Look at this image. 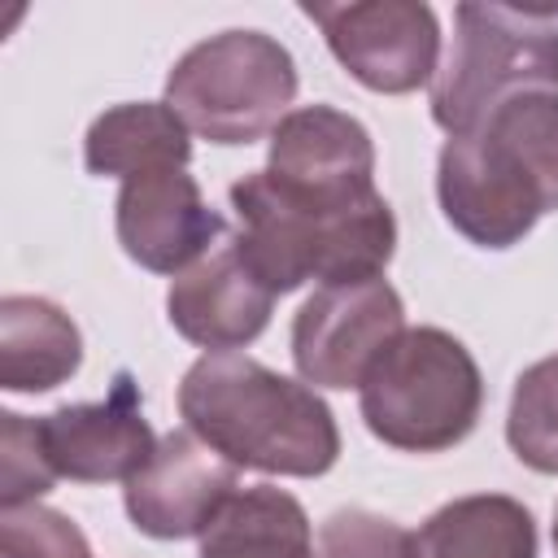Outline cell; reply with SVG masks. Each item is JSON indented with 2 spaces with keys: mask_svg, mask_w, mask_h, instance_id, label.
Listing matches in <instances>:
<instances>
[{
  "mask_svg": "<svg viewBox=\"0 0 558 558\" xmlns=\"http://www.w3.org/2000/svg\"><path fill=\"white\" fill-rule=\"evenodd\" d=\"M179 414L231 466L262 475L314 480L340 458L331 405L305 379H288L248 353L196 357L179 384Z\"/></svg>",
  "mask_w": 558,
  "mask_h": 558,
  "instance_id": "6da1fadb",
  "label": "cell"
},
{
  "mask_svg": "<svg viewBox=\"0 0 558 558\" xmlns=\"http://www.w3.org/2000/svg\"><path fill=\"white\" fill-rule=\"evenodd\" d=\"M362 423L401 453L462 445L484 410V379L471 349L445 327H405L357 384Z\"/></svg>",
  "mask_w": 558,
  "mask_h": 558,
  "instance_id": "277c9868",
  "label": "cell"
},
{
  "mask_svg": "<svg viewBox=\"0 0 558 558\" xmlns=\"http://www.w3.org/2000/svg\"><path fill=\"white\" fill-rule=\"evenodd\" d=\"M410 558H536V519L506 493H471L410 532Z\"/></svg>",
  "mask_w": 558,
  "mask_h": 558,
  "instance_id": "9a60e30c",
  "label": "cell"
},
{
  "mask_svg": "<svg viewBox=\"0 0 558 558\" xmlns=\"http://www.w3.org/2000/svg\"><path fill=\"white\" fill-rule=\"evenodd\" d=\"M270 310L275 292L248 270L235 244L205 253L196 266L174 275L166 292L170 327L209 353H235L253 344L266 331Z\"/></svg>",
  "mask_w": 558,
  "mask_h": 558,
  "instance_id": "4fadbf2b",
  "label": "cell"
},
{
  "mask_svg": "<svg viewBox=\"0 0 558 558\" xmlns=\"http://www.w3.org/2000/svg\"><path fill=\"white\" fill-rule=\"evenodd\" d=\"M318 558H410V532L371 510H336L318 532Z\"/></svg>",
  "mask_w": 558,
  "mask_h": 558,
  "instance_id": "44dd1931",
  "label": "cell"
},
{
  "mask_svg": "<svg viewBox=\"0 0 558 558\" xmlns=\"http://www.w3.org/2000/svg\"><path fill=\"white\" fill-rule=\"evenodd\" d=\"M57 484V471L44 458L35 418L4 410L0 414V510L31 506Z\"/></svg>",
  "mask_w": 558,
  "mask_h": 558,
  "instance_id": "ffe728a7",
  "label": "cell"
},
{
  "mask_svg": "<svg viewBox=\"0 0 558 558\" xmlns=\"http://www.w3.org/2000/svg\"><path fill=\"white\" fill-rule=\"evenodd\" d=\"M192 131L166 100H131L105 109L83 135V166L96 179H131L157 166H187Z\"/></svg>",
  "mask_w": 558,
  "mask_h": 558,
  "instance_id": "2e32d148",
  "label": "cell"
},
{
  "mask_svg": "<svg viewBox=\"0 0 558 558\" xmlns=\"http://www.w3.org/2000/svg\"><path fill=\"white\" fill-rule=\"evenodd\" d=\"M266 179L310 209H349L375 192V140L336 105H301L270 131Z\"/></svg>",
  "mask_w": 558,
  "mask_h": 558,
  "instance_id": "9c48e42d",
  "label": "cell"
},
{
  "mask_svg": "<svg viewBox=\"0 0 558 558\" xmlns=\"http://www.w3.org/2000/svg\"><path fill=\"white\" fill-rule=\"evenodd\" d=\"M122 253L153 275H183L222 235V214L205 201L187 166H157L122 179L113 201Z\"/></svg>",
  "mask_w": 558,
  "mask_h": 558,
  "instance_id": "8fae6325",
  "label": "cell"
},
{
  "mask_svg": "<svg viewBox=\"0 0 558 558\" xmlns=\"http://www.w3.org/2000/svg\"><path fill=\"white\" fill-rule=\"evenodd\" d=\"M436 201L480 248H510L558 214V92L514 96L466 135H449L436 157Z\"/></svg>",
  "mask_w": 558,
  "mask_h": 558,
  "instance_id": "7a4b0ae2",
  "label": "cell"
},
{
  "mask_svg": "<svg viewBox=\"0 0 558 558\" xmlns=\"http://www.w3.org/2000/svg\"><path fill=\"white\" fill-rule=\"evenodd\" d=\"M35 432L57 480H74V484H113V480L126 484L157 449L131 371L113 375L105 401H74L52 414H39Z\"/></svg>",
  "mask_w": 558,
  "mask_h": 558,
  "instance_id": "7c38bea8",
  "label": "cell"
},
{
  "mask_svg": "<svg viewBox=\"0 0 558 558\" xmlns=\"http://www.w3.org/2000/svg\"><path fill=\"white\" fill-rule=\"evenodd\" d=\"M323 31L331 57L366 92L405 96L440 70V22L423 0H349V4H301Z\"/></svg>",
  "mask_w": 558,
  "mask_h": 558,
  "instance_id": "52a82bcc",
  "label": "cell"
},
{
  "mask_svg": "<svg viewBox=\"0 0 558 558\" xmlns=\"http://www.w3.org/2000/svg\"><path fill=\"white\" fill-rule=\"evenodd\" d=\"M296 61L266 31H222L192 44L166 74V105L209 144L270 135L296 100Z\"/></svg>",
  "mask_w": 558,
  "mask_h": 558,
  "instance_id": "8992f818",
  "label": "cell"
},
{
  "mask_svg": "<svg viewBox=\"0 0 558 558\" xmlns=\"http://www.w3.org/2000/svg\"><path fill=\"white\" fill-rule=\"evenodd\" d=\"M83 366L78 323L48 296L0 301V388L52 392Z\"/></svg>",
  "mask_w": 558,
  "mask_h": 558,
  "instance_id": "5bb4252c",
  "label": "cell"
},
{
  "mask_svg": "<svg viewBox=\"0 0 558 558\" xmlns=\"http://www.w3.org/2000/svg\"><path fill=\"white\" fill-rule=\"evenodd\" d=\"M201 558H318L305 506L275 484L240 488L201 536Z\"/></svg>",
  "mask_w": 558,
  "mask_h": 558,
  "instance_id": "e0dca14e",
  "label": "cell"
},
{
  "mask_svg": "<svg viewBox=\"0 0 558 558\" xmlns=\"http://www.w3.org/2000/svg\"><path fill=\"white\" fill-rule=\"evenodd\" d=\"M235 209V253L275 292H296L301 283H357L379 279L397 253V218L384 196L349 209H310L275 192L266 170L231 183Z\"/></svg>",
  "mask_w": 558,
  "mask_h": 558,
  "instance_id": "3957f363",
  "label": "cell"
},
{
  "mask_svg": "<svg viewBox=\"0 0 558 558\" xmlns=\"http://www.w3.org/2000/svg\"><path fill=\"white\" fill-rule=\"evenodd\" d=\"M401 331L405 305L384 275L357 283H323L292 318L296 375L314 388H357Z\"/></svg>",
  "mask_w": 558,
  "mask_h": 558,
  "instance_id": "ba28073f",
  "label": "cell"
},
{
  "mask_svg": "<svg viewBox=\"0 0 558 558\" xmlns=\"http://www.w3.org/2000/svg\"><path fill=\"white\" fill-rule=\"evenodd\" d=\"M554 554H558V510H554Z\"/></svg>",
  "mask_w": 558,
  "mask_h": 558,
  "instance_id": "7402d4cb",
  "label": "cell"
},
{
  "mask_svg": "<svg viewBox=\"0 0 558 558\" xmlns=\"http://www.w3.org/2000/svg\"><path fill=\"white\" fill-rule=\"evenodd\" d=\"M527 92H558V13L458 4L449 52L432 78V122L445 135H466Z\"/></svg>",
  "mask_w": 558,
  "mask_h": 558,
  "instance_id": "5b68a950",
  "label": "cell"
},
{
  "mask_svg": "<svg viewBox=\"0 0 558 558\" xmlns=\"http://www.w3.org/2000/svg\"><path fill=\"white\" fill-rule=\"evenodd\" d=\"M506 445L523 466L558 475V357H541L514 379Z\"/></svg>",
  "mask_w": 558,
  "mask_h": 558,
  "instance_id": "ac0fdd59",
  "label": "cell"
},
{
  "mask_svg": "<svg viewBox=\"0 0 558 558\" xmlns=\"http://www.w3.org/2000/svg\"><path fill=\"white\" fill-rule=\"evenodd\" d=\"M0 558H92L83 527L52 506L0 510Z\"/></svg>",
  "mask_w": 558,
  "mask_h": 558,
  "instance_id": "d6986e66",
  "label": "cell"
},
{
  "mask_svg": "<svg viewBox=\"0 0 558 558\" xmlns=\"http://www.w3.org/2000/svg\"><path fill=\"white\" fill-rule=\"evenodd\" d=\"M240 493V466H231L201 436L166 432L153 458L126 480L122 506L135 532L153 541H187L205 536L218 510Z\"/></svg>",
  "mask_w": 558,
  "mask_h": 558,
  "instance_id": "30bf717a",
  "label": "cell"
}]
</instances>
